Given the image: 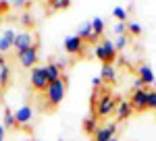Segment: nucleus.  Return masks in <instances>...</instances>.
I'll use <instances>...</instances> for the list:
<instances>
[{"label":"nucleus","instance_id":"nucleus-29","mask_svg":"<svg viewBox=\"0 0 156 141\" xmlns=\"http://www.w3.org/2000/svg\"><path fill=\"white\" fill-rule=\"evenodd\" d=\"M137 89H144V83L140 81V79H135V81H133V91H137Z\"/></svg>","mask_w":156,"mask_h":141},{"label":"nucleus","instance_id":"nucleus-20","mask_svg":"<svg viewBox=\"0 0 156 141\" xmlns=\"http://www.w3.org/2000/svg\"><path fill=\"white\" fill-rule=\"evenodd\" d=\"M4 129H9V127H17V120H15V112H11V108H4V125H2Z\"/></svg>","mask_w":156,"mask_h":141},{"label":"nucleus","instance_id":"nucleus-8","mask_svg":"<svg viewBox=\"0 0 156 141\" xmlns=\"http://www.w3.org/2000/svg\"><path fill=\"white\" fill-rule=\"evenodd\" d=\"M65 50H67V54H83V50H85V42H81L77 35H67L65 37Z\"/></svg>","mask_w":156,"mask_h":141},{"label":"nucleus","instance_id":"nucleus-17","mask_svg":"<svg viewBox=\"0 0 156 141\" xmlns=\"http://www.w3.org/2000/svg\"><path fill=\"white\" fill-rule=\"evenodd\" d=\"M75 35H77L81 42H90V40H92V23H90V21H83V23L77 27V33Z\"/></svg>","mask_w":156,"mask_h":141},{"label":"nucleus","instance_id":"nucleus-7","mask_svg":"<svg viewBox=\"0 0 156 141\" xmlns=\"http://www.w3.org/2000/svg\"><path fill=\"white\" fill-rule=\"evenodd\" d=\"M148 89H137V91H133L131 100H129V104H131L133 110H137V112H144V110H148Z\"/></svg>","mask_w":156,"mask_h":141},{"label":"nucleus","instance_id":"nucleus-12","mask_svg":"<svg viewBox=\"0 0 156 141\" xmlns=\"http://www.w3.org/2000/svg\"><path fill=\"white\" fill-rule=\"evenodd\" d=\"M131 114H133L131 104H129L127 100H119V106H117V120H119V122H123V120H127Z\"/></svg>","mask_w":156,"mask_h":141},{"label":"nucleus","instance_id":"nucleus-1","mask_svg":"<svg viewBox=\"0 0 156 141\" xmlns=\"http://www.w3.org/2000/svg\"><path fill=\"white\" fill-rule=\"evenodd\" d=\"M65 94H67V79H65V77L48 83V87H46V91H44L46 108H48V110H54L56 106H60V102L65 100Z\"/></svg>","mask_w":156,"mask_h":141},{"label":"nucleus","instance_id":"nucleus-13","mask_svg":"<svg viewBox=\"0 0 156 141\" xmlns=\"http://www.w3.org/2000/svg\"><path fill=\"white\" fill-rule=\"evenodd\" d=\"M15 31L12 29H6L4 33L0 35V52H9L12 46H15Z\"/></svg>","mask_w":156,"mask_h":141},{"label":"nucleus","instance_id":"nucleus-21","mask_svg":"<svg viewBox=\"0 0 156 141\" xmlns=\"http://www.w3.org/2000/svg\"><path fill=\"white\" fill-rule=\"evenodd\" d=\"M71 6V0H54L50 2V11H62V9H69Z\"/></svg>","mask_w":156,"mask_h":141},{"label":"nucleus","instance_id":"nucleus-25","mask_svg":"<svg viewBox=\"0 0 156 141\" xmlns=\"http://www.w3.org/2000/svg\"><path fill=\"white\" fill-rule=\"evenodd\" d=\"M148 108L150 110H156V91H150L148 94Z\"/></svg>","mask_w":156,"mask_h":141},{"label":"nucleus","instance_id":"nucleus-10","mask_svg":"<svg viewBox=\"0 0 156 141\" xmlns=\"http://www.w3.org/2000/svg\"><path fill=\"white\" fill-rule=\"evenodd\" d=\"M115 133H117V125H115V122H110L106 127H98V131L92 135V137H94L92 141H110L115 137Z\"/></svg>","mask_w":156,"mask_h":141},{"label":"nucleus","instance_id":"nucleus-28","mask_svg":"<svg viewBox=\"0 0 156 141\" xmlns=\"http://www.w3.org/2000/svg\"><path fill=\"white\" fill-rule=\"evenodd\" d=\"M92 85H94V89H98V87L102 85V79H100V75H96V77H92Z\"/></svg>","mask_w":156,"mask_h":141},{"label":"nucleus","instance_id":"nucleus-2","mask_svg":"<svg viewBox=\"0 0 156 141\" xmlns=\"http://www.w3.org/2000/svg\"><path fill=\"white\" fill-rule=\"evenodd\" d=\"M94 54L98 60H102V64H112V60L117 58V48L108 37H104L100 44L94 46Z\"/></svg>","mask_w":156,"mask_h":141},{"label":"nucleus","instance_id":"nucleus-31","mask_svg":"<svg viewBox=\"0 0 156 141\" xmlns=\"http://www.w3.org/2000/svg\"><path fill=\"white\" fill-rule=\"evenodd\" d=\"M0 141H4V127L0 125Z\"/></svg>","mask_w":156,"mask_h":141},{"label":"nucleus","instance_id":"nucleus-23","mask_svg":"<svg viewBox=\"0 0 156 141\" xmlns=\"http://www.w3.org/2000/svg\"><path fill=\"white\" fill-rule=\"evenodd\" d=\"M112 15H115L117 19H121V23H123V21H127V11H125V9H121V6H117V9L112 11Z\"/></svg>","mask_w":156,"mask_h":141},{"label":"nucleus","instance_id":"nucleus-24","mask_svg":"<svg viewBox=\"0 0 156 141\" xmlns=\"http://www.w3.org/2000/svg\"><path fill=\"white\" fill-rule=\"evenodd\" d=\"M127 29H129L133 35H140V33H142V25H140V23H133V21L127 23Z\"/></svg>","mask_w":156,"mask_h":141},{"label":"nucleus","instance_id":"nucleus-11","mask_svg":"<svg viewBox=\"0 0 156 141\" xmlns=\"http://www.w3.org/2000/svg\"><path fill=\"white\" fill-rule=\"evenodd\" d=\"M137 79L144 83V87L146 85H152V83L156 81L154 73H152V69H150L148 64H140V67H137Z\"/></svg>","mask_w":156,"mask_h":141},{"label":"nucleus","instance_id":"nucleus-15","mask_svg":"<svg viewBox=\"0 0 156 141\" xmlns=\"http://www.w3.org/2000/svg\"><path fill=\"white\" fill-rule=\"evenodd\" d=\"M100 79H102V81H108V83L117 81V69H115V64H102V69H100Z\"/></svg>","mask_w":156,"mask_h":141},{"label":"nucleus","instance_id":"nucleus-30","mask_svg":"<svg viewBox=\"0 0 156 141\" xmlns=\"http://www.w3.org/2000/svg\"><path fill=\"white\" fill-rule=\"evenodd\" d=\"M12 6H17V9H21V6H25V0H15V2H12Z\"/></svg>","mask_w":156,"mask_h":141},{"label":"nucleus","instance_id":"nucleus-32","mask_svg":"<svg viewBox=\"0 0 156 141\" xmlns=\"http://www.w3.org/2000/svg\"><path fill=\"white\" fill-rule=\"evenodd\" d=\"M0 104H2V89H0Z\"/></svg>","mask_w":156,"mask_h":141},{"label":"nucleus","instance_id":"nucleus-4","mask_svg":"<svg viewBox=\"0 0 156 141\" xmlns=\"http://www.w3.org/2000/svg\"><path fill=\"white\" fill-rule=\"evenodd\" d=\"M29 81H31V87L36 89V91H46V87H48V77H46V70H44V64L40 67H34L31 69V75H29Z\"/></svg>","mask_w":156,"mask_h":141},{"label":"nucleus","instance_id":"nucleus-14","mask_svg":"<svg viewBox=\"0 0 156 141\" xmlns=\"http://www.w3.org/2000/svg\"><path fill=\"white\" fill-rule=\"evenodd\" d=\"M9 81H11V67L6 64V58L0 54V89L6 87Z\"/></svg>","mask_w":156,"mask_h":141},{"label":"nucleus","instance_id":"nucleus-5","mask_svg":"<svg viewBox=\"0 0 156 141\" xmlns=\"http://www.w3.org/2000/svg\"><path fill=\"white\" fill-rule=\"evenodd\" d=\"M37 44L31 48H27V50H21V52H17V60H19V64L23 67V69H34L37 67Z\"/></svg>","mask_w":156,"mask_h":141},{"label":"nucleus","instance_id":"nucleus-3","mask_svg":"<svg viewBox=\"0 0 156 141\" xmlns=\"http://www.w3.org/2000/svg\"><path fill=\"white\" fill-rule=\"evenodd\" d=\"M117 106H119V100H117L115 95H110L108 91H104V94L96 100V114H100V116H108L110 112L117 110Z\"/></svg>","mask_w":156,"mask_h":141},{"label":"nucleus","instance_id":"nucleus-18","mask_svg":"<svg viewBox=\"0 0 156 141\" xmlns=\"http://www.w3.org/2000/svg\"><path fill=\"white\" fill-rule=\"evenodd\" d=\"M44 70H46V77H48V81H56V79H60L62 77V70L54 64V62H50V64H44Z\"/></svg>","mask_w":156,"mask_h":141},{"label":"nucleus","instance_id":"nucleus-16","mask_svg":"<svg viewBox=\"0 0 156 141\" xmlns=\"http://www.w3.org/2000/svg\"><path fill=\"white\" fill-rule=\"evenodd\" d=\"M90 23H92V40H90V42L94 44V40H98L100 35L104 33V21H102L100 17H94Z\"/></svg>","mask_w":156,"mask_h":141},{"label":"nucleus","instance_id":"nucleus-27","mask_svg":"<svg viewBox=\"0 0 156 141\" xmlns=\"http://www.w3.org/2000/svg\"><path fill=\"white\" fill-rule=\"evenodd\" d=\"M21 23H23V25H31V23H34V19H31V15H29V12H25V15H23Z\"/></svg>","mask_w":156,"mask_h":141},{"label":"nucleus","instance_id":"nucleus-6","mask_svg":"<svg viewBox=\"0 0 156 141\" xmlns=\"http://www.w3.org/2000/svg\"><path fill=\"white\" fill-rule=\"evenodd\" d=\"M36 33H31V31H21V33L15 35V50L17 52H21V50H27V48L36 46Z\"/></svg>","mask_w":156,"mask_h":141},{"label":"nucleus","instance_id":"nucleus-22","mask_svg":"<svg viewBox=\"0 0 156 141\" xmlns=\"http://www.w3.org/2000/svg\"><path fill=\"white\" fill-rule=\"evenodd\" d=\"M112 44H115L117 50H123V48L127 46V37H125V35H117V40H115Z\"/></svg>","mask_w":156,"mask_h":141},{"label":"nucleus","instance_id":"nucleus-33","mask_svg":"<svg viewBox=\"0 0 156 141\" xmlns=\"http://www.w3.org/2000/svg\"><path fill=\"white\" fill-rule=\"evenodd\" d=\"M110 141H119V139H117V135H115V137H112V139H110Z\"/></svg>","mask_w":156,"mask_h":141},{"label":"nucleus","instance_id":"nucleus-26","mask_svg":"<svg viewBox=\"0 0 156 141\" xmlns=\"http://www.w3.org/2000/svg\"><path fill=\"white\" fill-rule=\"evenodd\" d=\"M115 33H117V35H125V33H127V25H125V23H117V25H115Z\"/></svg>","mask_w":156,"mask_h":141},{"label":"nucleus","instance_id":"nucleus-19","mask_svg":"<svg viewBox=\"0 0 156 141\" xmlns=\"http://www.w3.org/2000/svg\"><path fill=\"white\" fill-rule=\"evenodd\" d=\"M83 131L87 133V135H94L98 131V118L92 116V118H85L83 120Z\"/></svg>","mask_w":156,"mask_h":141},{"label":"nucleus","instance_id":"nucleus-9","mask_svg":"<svg viewBox=\"0 0 156 141\" xmlns=\"http://www.w3.org/2000/svg\"><path fill=\"white\" fill-rule=\"evenodd\" d=\"M34 118V108L31 106H21L17 112H15V120H17V127H27Z\"/></svg>","mask_w":156,"mask_h":141}]
</instances>
